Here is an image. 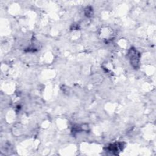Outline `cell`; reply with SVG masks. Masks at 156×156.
<instances>
[{"label": "cell", "mask_w": 156, "mask_h": 156, "mask_svg": "<svg viewBox=\"0 0 156 156\" xmlns=\"http://www.w3.org/2000/svg\"><path fill=\"white\" fill-rule=\"evenodd\" d=\"M93 8L90 6H88V7H87L85 9V10H84V13H85V15L87 17H91L92 16L93 14Z\"/></svg>", "instance_id": "3957f363"}, {"label": "cell", "mask_w": 156, "mask_h": 156, "mask_svg": "<svg viewBox=\"0 0 156 156\" xmlns=\"http://www.w3.org/2000/svg\"><path fill=\"white\" fill-rule=\"evenodd\" d=\"M127 56L132 66L135 69H138L140 66V60L141 57L140 53L135 48L132 47L128 51Z\"/></svg>", "instance_id": "6da1fadb"}, {"label": "cell", "mask_w": 156, "mask_h": 156, "mask_svg": "<svg viewBox=\"0 0 156 156\" xmlns=\"http://www.w3.org/2000/svg\"><path fill=\"white\" fill-rule=\"evenodd\" d=\"M124 143L122 142H115L112 144H110L107 147L106 150L108 152H111L112 154L117 155L119 152L122 151L124 148Z\"/></svg>", "instance_id": "7a4b0ae2"}]
</instances>
